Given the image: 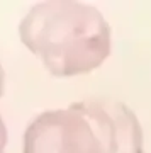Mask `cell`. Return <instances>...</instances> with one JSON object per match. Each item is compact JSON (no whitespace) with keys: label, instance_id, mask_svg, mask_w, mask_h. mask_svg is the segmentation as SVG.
I'll return each mask as SVG.
<instances>
[{"label":"cell","instance_id":"6da1fadb","mask_svg":"<svg viewBox=\"0 0 151 153\" xmlns=\"http://www.w3.org/2000/svg\"><path fill=\"white\" fill-rule=\"evenodd\" d=\"M19 36L56 76L83 75L110 55V27L104 16L81 2H41L19 24Z\"/></svg>","mask_w":151,"mask_h":153},{"label":"cell","instance_id":"7a4b0ae2","mask_svg":"<svg viewBox=\"0 0 151 153\" xmlns=\"http://www.w3.org/2000/svg\"><path fill=\"white\" fill-rule=\"evenodd\" d=\"M24 153H100L85 116L68 109L44 111L24 133Z\"/></svg>","mask_w":151,"mask_h":153},{"label":"cell","instance_id":"3957f363","mask_svg":"<svg viewBox=\"0 0 151 153\" xmlns=\"http://www.w3.org/2000/svg\"><path fill=\"white\" fill-rule=\"evenodd\" d=\"M71 105L88 121L100 153H144L141 124L126 104L110 97H92Z\"/></svg>","mask_w":151,"mask_h":153},{"label":"cell","instance_id":"277c9868","mask_svg":"<svg viewBox=\"0 0 151 153\" xmlns=\"http://www.w3.org/2000/svg\"><path fill=\"white\" fill-rule=\"evenodd\" d=\"M5 145H7V129L4 124V119L0 117V153L5 152Z\"/></svg>","mask_w":151,"mask_h":153},{"label":"cell","instance_id":"5b68a950","mask_svg":"<svg viewBox=\"0 0 151 153\" xmlns=\"http://www.w3.org/2000/svg\"><path fill=\"white\" fill-rule=\"evenodd\" d=\"M4 82H5V73H4V68L0 65V97L4 94Z\"/></svg>","mask_w":151,"mask_h":153}]
</instances>
